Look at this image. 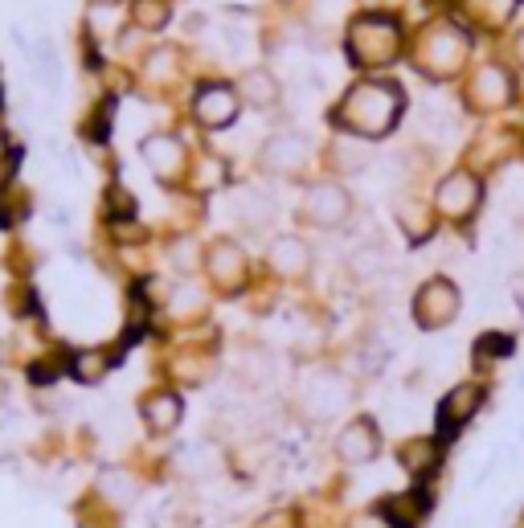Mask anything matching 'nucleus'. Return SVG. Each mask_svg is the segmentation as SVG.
Returning a JSON list of instances; mask_svg holds the SVG:
<instances>
[{
    "instance_id": "nucleus-1",
    "label": "nucleus",
    "mask_w": 524,
    "mask_h": 528,
    "mask_svg": "<svg viewBox=\"0 0 524 528\" xmlns=\"http://www.w3.org/2000/svg\"><path fill=\"white\" fill-rule=\"evenodd\" d=\"M398 115H402V91L393 82H361L340 103V123L365 140L385 136L398 123Z\"/></svg>"
},
{
    "instance_id": "nucleus-2",
    "label": "nucleus",
    "mask_w": 524,
    "mask_h": 528,
    "mask_svg": "<svg viewBox=\"0 0 524 528\" xmlns=\"http://www.w3.org/2000/svg\"><path fill=\"white\" fill-rule=\"evenodd\" d=\"M398 46H402V37H398V25H393L389 17H361L353 25V58L361 66H385L398 58Z\"/></svg>"
},
{
    "instance_id": "nucleus-3",
    "label": "nucleus",
    "mask_w": 524,
    "mask_h": 528,
    "mask_svg": "<svg viewBox=\"0 0 524 528\" xmlns=\"http://www.w3.org/2000/svg\"><path fill=\"white\" fill-rule=\"evenodd\" d=\"M455 316H459V291H455V283L451 279H430L418 291V299H414V320L426 332H434V328H447Z\"/></svg>"
},
{
    "instance_id": "nucleus-4",
    "label": "nucleus",
    "mask_w": 524,
    "mask_h": 528,
    "mask_svg": "<svg viewBox=\"0 0 524 528\" xmlns=\"http://www.w3.org/2000/svg\"><path fill=\"white\" fill-rule=\"evenodd\" d=\"M467 58V37L451 25H434L426 37H422V66L430 74H455Z\"/></svg>"
},
{
    "instance_id": "nucleus-5",
    "label": "nucleus",
    "mask_w": 524,
    "mask_h": 528,
    "mask_svg": "<svg viewBox=\"0 0 524 528\" xmlns=\"http://www.w3.org/2000/svg\"><path fill=\"white\" fill-rule=\"evenodd\" d=\"M479 197H484V189H479V176L459 168L451 172L447 181L439 185V193H434V205H439L443 217H451V222H467V217L479 209Z\"/></svg>"
},
{
    "instance_id": "nucleus-6",
    "label": "nucleus",
    "mask_w": 524,
    "mask_h": 528,
    "mask_svg": "<svg viewBox=\"0 0 524 528\" xmlns=\"http://www.w3.org/2000/svg\"><path fill=\"white\" fill-rule=\"evenodd\" d=\"M348 213H353V197H348L340 185L324 181V185H312L308 197H303V217H308L312 226L320 230H336L348 222Z\"/></svg>"
},
{
    "instance_id": "nucleus-7",
    "label": "nucleus",
    "mask_w": 524,
    "mask_h": 528,
    "mask_svg": "<svg viewBox=\"0 0 524 528\" xmlns=\"http://www.w3.org/2000/svg\"><path fill=\"white\" fill-rule=\"evenodd\" d=\"M348 393H353V389H348V381L340 373H308V377H303L299 398L316 418H328L340 406H348Z\"/></svg>"
},
{
    "instance_id": "nucleus-8",
    "label": "nucleus",
    "mask_w": 524,
    "mask_h": 528,
    "mask_svg": "<svg viewBox=\"0 0 524 528\" xmlns=\"http://www.w3.org/2000/svg\"><path fill=\"white\" fill-rule=\"evenodd\" d=\"M467 99H471V107H479V111H500V107H508V99H512V74H508L504 66H484V70H475Z\"/></svg>"
},
{
    "instance_id": "nucleus-9",
    "label": "nucleus",
    "mask_w": 524,
    "mask_h": 528,
    "mask_svg": "<svg viewBox=\"0 0 524 528\" xmlns=\"http://www.w3.org/2000/svg\"><path fill=\"white\" fill-rule=\"evenodd\" d=\"M303 160H308V144H303V136H295V131H279V136H271L258 152V164L267 172H295Z\"/></svg>"
},
{
    "instance_id": "nucleus-10",
    "label": "nucleus",
    "mask_w": 524,
    "mask_h": 528,
    "mask_svg": "<svg viewBox=\"0 0 524 528\" xmlns=\"http://www.w3.org/2000/svg\"><path fill=\"white\" fill-rule=\"evenodd\" d=\"M336 451H340L344 463H369V459H377V451H381V434H377V426H373L369 418H357V422L344 426Z\"/></svg>"
},
{
    "instance_id": "nucleus-11",
    "label": "nucleus",
    "mask_w": 524,
    "mask_h": 528,
    "mask_svg": "<svg viewBox=\"0 0 524 528\" xmlns=\"http://www.w3.org/2000/svg\"><path fill=\"white\" fill-rule=\"evenodd\" d=\"M479 406H484V389L479 385H455L447 398H443V410H439V426L443 430H463L475 414H479Z\"/></svg>"
},
{
    "instance_id": "nucleus-12",
    "label": "nucleus",
    "mask_w": 524,
    "mask_h": 528,
    "mask_svg": "<svg viewBox=\"0 0 524 528\" xmlns=\"http://www.w3.org/2000/svg\"><path fill=\"white\" fill-rule=\"evenodd\" d=\"M193 111L205 127H226L238 115V95L230 91V86H205V91L197 95V103H193Z\"/></svg>"
},
{
    "instance_id": "nucleus-13",
    "label": "nucleus",
    "mask_w": 524,
    "mask_h": 528,
    "mask_svg": "<svg viewBox=\"0 0 524 528\" xmlns=\"http://www.w3.org/2000/svg\"><path fill=\"white\" fill-rule=\"evenodd\" d=\"M271 267H275L279 275H308V267H312L308 242H299V238H291V234L275 238V242H271Z\"/></svg>"
},
{
    "instance_id": "nucleus-14",
    "label": "nucleus",
    "mask_w": 524,
    "mask_h": 528,
    "mask_svg": "<svg viewBox=\"0 0 524 528\" xmlns=\"http://www.w3.org/2000/svg\"><path fill=\"white\" fill-rule=\"evenodd\" d=\"M144 160L152 164V172L172 176V172L185 164V148L172 140V136H152V140H144Z\"/></svg>"
},
{
    "instance_id": "nucleus-15",
    "label": "nucleus",
    "mask_w": 524,
    "mask_h": 528,
    "mask_svg": "<svg viewBox=\"0 0 524 528\" xmlns=\"http://www.w3.org/2000/svg\"><path fill=\"white\" fill-rule=\"evenodd\" d=\"M238 91L250 107H275L279 103V78L271 70H246Z\"/></svg>"
},
{
    "instance_id": "nucleus-16",
    "label": "nucleus",
    "mask_w": 524,
    "mask_h": 528,
    "mask_svg": "<svg viewBox=\"0 0 524 528\" xmlns=\"http://www.w3.org/2000/svg\"><path fill=\"white\" fill-rule=\"evenodd\" d=\"M209 267H213L217 283H230V287H238V283H242V254H238V246H230V242L213 246Z\"/></svg>"
},
{
    "instance_id": "nucleus-17",
    "label": "nucleus",
    "mask_w": 524,
    "mask_h": 528,
    "mask_svg": "<svg viewBox=\"0 0 524 528\" xmlns=\"http://www.w3.org/2000/svg\"><path fill=\"white\" fill-rule=\"evenodd\" d=\"M348 271H353V279H361V283L381 279L385 275V250L381 246H361L353 258H348Z\"/></svg>"
},
{
    "instance_id": "nucleus-18",
    "label": "nucleus",
    "mask_w": 524,
    "mask_h": 528,
    "mask_svg": "<svg viewBox=\"0 0 524 528\" xmlns=\"http://www.w3.org/2000/svg\"><path fill=\"white\" fill-rule=\"evenodd\" d=\"M144 414H148L152 430H168V426H177V418H181V402L172 398V393H156V398H148Z\"/></svg>"
},
{
    "instance_id": "nucleus-19",
    "label": "nucleus",
    "mask_w": 524,
    "mask_h": 528,
    "mask_svg": "<svg viewBox=\"0 0 524 528\" xmlns=\"http://www.w3.org/2000/svg\"><path fill=\"white\" fill-rule=\"evenodd\" d=\"M434 459H439V451H434V443H410L406 451H402V463L414 471V475H426V471H434Z\"/></svg>"
},
{
    "instance_id": "nucleus-20",
    "label": "nucleus",
    "mask_w": 524,
    "mask_h": 528,
    "mask_svg": "<svg viewBox=\"0 0 524 528\" xmlns=\"http://www.w3.org/2000/svg\"><path fill=\"white\" fill-rule=\"evenodd\" d=\"M131 21H136L140 29H160L168 21V5L164 0H140V5L131 9Z\"/></svg>"
},
{
    "instance_id": "nucleus-21",
    "label": "nucleus",
    "mask_w": 524,
    "mask_h": 528,
    "mask_svg": "<svg viewBox=\"0 0 524 528\" xmlns=\"http://www.w3.org/2000/svg\"><path fill=\"white\" fill-rule=\"evenodd\" d=\"M471 5H475V13L484 17L488 25H500V21H508V17H512L516 0H471Z\"/></svg>"
},
{
    "instance_id": "nucleus-22",
    "label": "nucleus",
    "mask_w": 524,
    "mask_h": 528,
    "mask_svg": "<svg viewBox=\"0 0 524 528\" xmlns=\"http://www.w3.org/2000/svg\"><path fill=\"white\" fill-rule=\"evenodd\" d=\"M168 262H172V267H177L181 275H189V271L197 267V242H185V238L172 242V246H168Z\"/></svg>"
},
{
    "instance_id": "nucleus-23",
    "label": "nucleus",
    "mask_w": 524,
    "mask_h": 528,
    "mask_svg": "<svg viewBox=\"0 0 524 528\" xmlns=\"http://www.w3.org/2000/svg\"><path fill=\"white\" fill-rule=\"evenodd\" d=\"M336 17H340V0H316V9H312L316 25H332Z\"/></svg>"
},
{
    "instance_id": "nucleus-24",
    "label": "nucleus",
    "mask_w": 524,
    "mask_h": 528,
    "mask_svg": "<svg viewBox=\"0 0 524 528\" xmlns=\"http://www.w3.org/2000/svg\"><path fill=\"white\" fill-rule=\"evenodd\" d=\"M516 62H520V66H524V33H520V37H516Z\"/></svg>"
},
{
    "instance_id": "nucleus-25",
    "label": "nucleus",
    "mask_w": 524,
    "mask_h": 528,
    "mask_svg": "<svg viewBox=\"0 0 524 528\" xmlns=\"http://www.w3.org/2000/svg\"><path fill=\"white\" fill-rule=\"evenodd\" d=\"M381 5H402V0H381Z\"/></svg>"
}]
</instances>
